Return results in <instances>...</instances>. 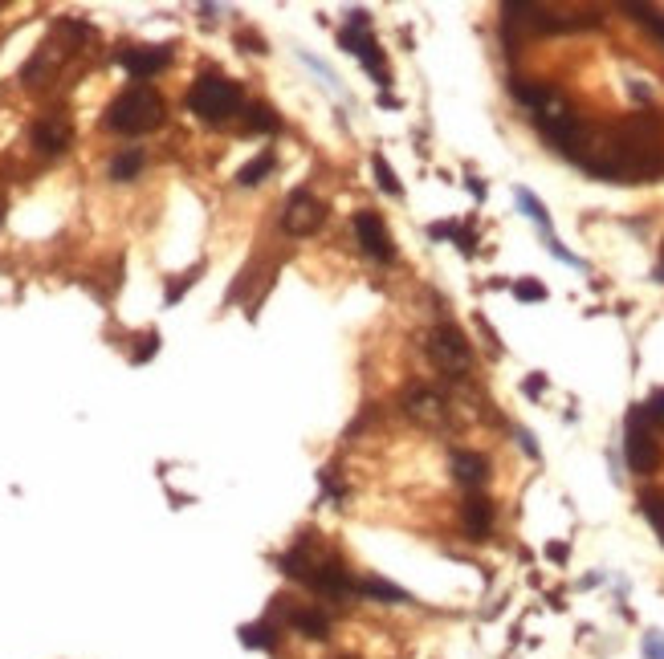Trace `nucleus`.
Listing matches in <instances>:
<instances>
[{
  "label": "nucleus",
  "mask_w": 664,
  "mask_h": 659,
  "mask_svg": "<svg viewBox=\"0 0 664 659\" xmlns=\"http://www.w3.org/2000/svg\"><path fill=\"white\" fill-rule=\"evenodd\" d=\"M510 90L522 106H530V115H534L538 131L547 134L550 143L559 147V151H567L571 159H583L587 126H583V118L575 115V106H571L559 90L547 86V82H530V77H514Z\"/></svg>",
  "instance_id": "1"
},
{
  "label": "nucleus",
  "mask_w": 664,
  "mask_h": 659,
  "mask_svg": "<svg viewBox=\"0 0 664 659\" xmlns=\"http://www.w3.org/2000/svg\"><path fill=\"white\" fill-rule=\"evenodd\" d=\"M164 123V98L151 86H126L106 106V126L115 134H147Z\"/></svg>",
  "instance_id": "2"
},
{
  "label": "nucleus",
  "mask_w": 664,
  "mask_h": 659,
  "mask_svg": "<svg viewBox=\"0 0 664 659\" xmlns=\"http://www.w3.org/2000/svg\"><path fill=\"white\" fill-rule=\"evenodd\" d=\"M241 86L237 82H229L224 74H216V69H208V74H200L192 82V90H188V110H192L196 118H204V123H229L237 110H241Z\"/></svg>",
  "instance_id": "3"
},
{
  "label": "nucleus",
  "mask_w": 664,
  "mask_h": 659,
  "mask_svg": "<svg viewBox=\"0 0 664 659\" xmlns=\"http://www.w3.org/2000/svg\"><path fill=\"white\" fill-rule=\"evenodd\" d=\"M624 452H628L632 472H656V464H660V448H656V436H652V428H648V411L644 407H636L632 415H628Z\"/></svg>",
  "instance_id": "4"
},
{
  "label": "nucleus",
  "mask_w": 664,
  "mask_h": 659,
  "mask_svg": "<svg viewBox=\"0 0 664 659\" xmlns=\"http://www.w3.org/2000/svg\"><path fill=\"white\" fill-rule=\"evenodd\" d=\"M371 17H367L363 9H355L347 17V29H343V49L347 53H355L359 61H363V69L371 77H376L379 86H387V69H384V61H379V53H376V41H371Z\"/></svg>",
  "instance_id": "5"
},
{
  "label": "nucleus",
  "mask_w": 664,
  "mask_h": 659,
  "mask_svg": "<svg viewBox=\"0 0 664 659\" xmlns=\"http://www.w3.org/2000/svg\"><path fill=\"white\" fill-rule=\"evenodd\" d=\"M428 354H433V363L441 366L444 374H453V379H461L473 363V350H469V342H465V334L457 330V325H436L433 342H428Z\"/></svg>",
  "instance_id": "6"
},
{
  "label": "nucleus",
  "mask_w": 664,
  "mask_h": 659,
  "mask_svg": "<svg viewBox=\"0 0 664 659\" xmlns=\"http://www.w3.org/2000/svg\"><path fill=\"white\" fill-rule=\"evenodd\" d=\"M322 220H327V204L306 188L294 191V196L286 200V208H281V229H286L289 237H310Z\"/></svg>",
  "instance_id": "7"
},
{
  "label": "nucleus",
  "mask_w": 664,
  "mask_h": 659,
  "mask_svg": "<svg viewBox=\"0 0 664 659\" xmlns=\"http://www.w3.org/2000/svg\"><path fill=\"white\" fill-rule=\"evenodd\" d=\"M355 240L371 261H392L395 257L392 232H387V224L376 216V212H359L355 216Z\"/></svg>",
  "instance_id": "8"
},
{
  "label": "nucleus",
  "mask_w": 664,
  "mask_h": 659,
  "mask_svg": "<svg viewBox=\"0 0 664 659\" xmlns=\"http://www.w3.org/2000/svg\"><path fill=\"white\" fill-rule=\"evenodd\" d=\"M167 61H172V45H139L118 53V66L131 77H151L159 69H167Z\"/></svg>",
  "instance_id": "9"
},
{
  "label": "nucleus",
  "mask_w": 664,
  "mask_h": 659,
  "mask_svg": "<svg viewBox=\"0 0 664 659\" xmlns=\"http://www.w3.org/2000/svg\"><path fill=\"white\" fill-rule=\"evenodd\" d=\"M33 147L41 155H61L69 147V123L66 118H41L33 126Z\"/></svg>",
  "instance_id": "10"
},
{
  "label": "nucleus",
  "mask_w": 664,
  "mask_h": 659,
  "mask_svg": "<svg viewBox=\"0 0 664 659\" xmlns=\"http://www.w3.org/2000/svg\"><path fill=\"white\" fill-rule=\"evenodd\" d=\"M286 619H289V627L302 631L306 639H327L330 635L327 611H314V607H286Z\"/></svg>",
  "instance_id": "11"
},
{
  "label": "nucleus",
  "mask_w": 664,
  "mask_h": 659,
  "mask_svg": "<svg viewBox=\"0 0 664 659\" xmlns=\"http://www.w3.org/2000/svg\"><path fill=\"white\" fill-rule=\"evenodd\" d=\"M461 517H465V534H469L473 542H482V537L493 529V505L482 497V493H473V497L465 501Z\"/></svg>",
  "instance_id": "12"
},
{
  "label": "nucleus",
  "mask_w": 664,
  "mask_h": 659,
  "mask_svg": "<svg viewBox=\"0 0 664 659\" xmlns=\"http://www.w3.org/2000/svg\"><path fill=\"white\" fill-rule=\"evenodd\" d=\"M453 472L465 488H482L490 477V460L477 456V452H453Z\"/></svg>",
  "instance_id": "13"
},
{
  "label": "nucleus",
  "mask_w": 664,
  "mask_h": 659,
  "mask_svg": "<svg viewBox=\"0 0 664 659\" xmlns=\"http://www.w3.org/2000/svg\"><path fill=\"white\" fill-rule=\"evenodd\" d=\"M143 163H147V155L139 151V147H126V151H118L115 159H110V180H118V183L135 180V175L143 172Z\"/></svg>",
  "instance_id": "14"
},
{
  "label": "nucleus",
  "mask_w": 664,
  "mask_h": 659,
  "mask_svg": "<svg viewBox=\"0 0 664 659\" xmlns=\"http://www.w3.org/2000/svg\"><path fill=\"white\" fill-rule=\"evenodd\" d=\"M273 167H278V155H273V151H261L257 159H249L241 172H237V183H241V188H257V183L265 180Z\"/></svg>",
  "instance_id": "15"
},
{
  "label": "nucleus",
  "mask_w": 664,
  "mask_h": 659,
  "mask_svg": "<svg viewBox=\"0 0 664 659\" xmlns=\"http://www.w3.org/2000/svg\"><path fill=\"white\" fill-rule=\"evenodd\" d=\"M355 594H367V599H384V602H412V599H408V591L392 586L387 578H359Z\"/></svg>",
  "instance_id": "16"
},
{
  "label": "nucleus",
  "mask_w": 664,
  "mask_h": 659,
  "mask_svg": "<svg viewBox=\"0 0 664 659\" xmlns=\"http://www.w3.org/2000/svg\"><path fill=\"white\" fill-rule=\"evenodd\" d=\"M245 123H249V131L270 134V131H278V126H281V118L273 115L265 102H253V106H249V115H245Z\"/></svg>",
  "instance_id": "17"
},
{
  "label": "nucleus",
  "mask_w": 664,
  "mask_h": 659,
  "mask_svg": "<svg viewBox=\"0 0 664 659\" xmlns=\"http://www.w3.org/2000/svg\"><path fill=\"white\" fill-rule=\"evenodd\" d=\"M624 12H632L640 25H644L648 33H652L656 41H664V12H656V9H648V4H624Z\"/></svg>",
  "instance_id": "18"
},
{
  "label": "nucleus",
  "mask_w": 664,
  "mask_h": 659,
  "mask_svg": "<svg viewBox=\"0 0 664 659\" xmlns=\"http://www.w3.org/2000/svg\"><path fill=\"white\" fill-rule=\"evenodd\" d=\"M237 635H241L245 647H261V651L273 647V627H270V623H249V627H241Z\"/></svg>",
  "instance_id": "19"
},
{
  "label": "nucleus",
  "mask_w": 664,
  "mask_h": 659,
  "mask_svg": "<svg viewBox=\"0 0 664 659\" xmlns=\"http://www.w3.org/2000/svg\"><path fill=\"white\" fill-rule=\"evenodd\" d=\"M518 204H522V212H526V216L534 220V224H538L542 232H547V237H555V232H550V216H547V208H542V204L534 200V191L518 188Z\"/></svg>",
  "instance_id": "20"
},
{
  "label": "nucleus",
  "mask_w": 664,
  "mask_h": 659,
  "mask_svg": "<svg viewBox=\"0 0 664 659\" xmlns=\"http://www.w3.org/2000/svg\"><path fill=\"white\" fill-rule=\"evenodd\" d=\"M371 167H376V183L387 191V196H400V191H404V188H400V180H395V172L387 167L384 155H376V159H371Z\"/></svg>",
  "instance_id": "21"
},
{
  "label": "nucleus",
  "mask_w": 664,
  "mask_h": 659,
  "mask_svg": "<svg viewBox=\"0 0 664 659\" xmlns=\"http://www.w3.org/2000/svg\"><path fill=\"white\" fill-rule=\"evenodd\" d=\"M640 651H644V659H664V635L660 631H648L644 643H640Z\"/></svg>",
  "instance_id": "22"
},
{
  "label": "nucleus",
  "mask_w": 664,
  "mask_h": 659,
  "mask_svg": "<svg viewBox=\"0 0 664 659\" xmlns=\"http://www.w3.org/2000/svg\"><path fill=\"white\" fill-rule=\"evenodd\" d=\"M514 293H518L522 301H542V297H547V289H542L538 281H522V285L514 289Z\"/></svg>",
  "instance_id": "23"
},
{
  "label": "nucleus",
  "mask_w": 664,
  "mask_h": 659,
  "mask_svg": "<svg viewBox=\"0 0 664 659\" xmlns=\"http://www.w3.org/2000/svg\"><path fill=\"white\" fill-rule=\"evenodd\" d=\"M155 350H159V334H155V330H151V334L143 338V346H139V350H135V363H147V358H151Z\"/></svg>",
  "instance_id": "24"
},
{
  "label": "nucleus",
  "mask_w": 664,
  "mask_h": 659,
  "mask_svg": "<svg viewBox=\"0 0 664 659\" xmlns=\"http://www.w3.org/2000/svg\"><path fill=\"white\" fill-rule=\"evenodd\" d=\"M518 439H522V448H526L530 456H538V448H534V436H530V431H518Z\"/></svg>",
  "instance_id": "25"
},
{
  "label": "nucleus",
  "mask_w": 664,
  "mask_h": 659,
  "mask_svg": "<svg viewBox=\"0 0 664 659\" xmlns=\"http://www.w3.org/2000/svg\"><path fill=\"white\" fill-rule=\"evenodd\" d=\"M0 220H4V200H0Z\"/></svg>",
  "instance_id": "26"
},
{
  "label": "nucleus",
  "mask_w": 664,
  "mask_h": 659,
  "mask_svg": "<svg viewBox=\"0 0 664 659\" xmlns=\"http://www.w3.org/2000/svg\"><path fill=\"white\" fill-rule=\"evenodd\" d=\"M343 659H347V655H343Z\"/></svg>",
  "instance_id": "27"
}]
</instances>
